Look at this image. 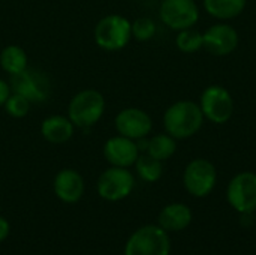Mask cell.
<instances>
[{
  "mask_svg": "<svg viewBox=\"0 0 256 255\" xmlns=\"http://www.w3.org/2000/svg\"><path fill=\"white\" fill-rule=\"evenodd\" d=\"M204 114L200 104L189 99H182L171 104L162 117L164 129L176 140H188L195 137L204 126Z\"/></svg>",
  "mask_w": 256,
  "mask_h": 255,
  "instance_id": "1",
  "label": "cell"
},
{
  "mask_svg": "<svg viewBox=\"0 0 256 255\" xmlns=\"http://www.w3.org/2000/svg\"><path fill=\"white\" fill-rule=\"evenodd\" d=\"M106 108L105 96L96 89H82L68 104V117L75 128L88 129L99 123Z\"/></svg>",
  "mask_w": 256,
  "mask_h": 255,
  "instance_id": "2",
  "label": "cell"
},
{
  "mask_svg": "<svg viewBox=\"0 0 256 255\" xmlns=\"http://www.w3.org/2000/svg\"><path fill=\"white\" fill-rule=\"evenodd\" d=\"M93 38L100 50L120 51L132 39V21L120 14H108L96 23Z\"/></svg>",
  "mask_w": 256,
  "mask_h": 255,
  "instance_id": "3",
  "label": "cell"
},
{
  "mask_svg": "<svg viewBox=\"0 0 256 255\" xmlns=\"http://www.w3.org/2000/svg\"><path fill=\"white\" fill-rule=\"evenodd\" d=\"M171 239L159 225H144L134 231L126 245L124 255H170Z\"/></svg>",
  "mask_w": 256,
  "mask_h": 255,
  "instance_id": "4",
  "label": "cell"
},
{
  "mask_svg": "<svg viewBox=\"0 0 256 255\" xmlns=\"http://www.w3.org/2000/svg\"><path fill=\"white\" fill-rule=\"evenodd\" d=\"M198 104L204 119L213 125H225L234 116V98L230 90L220 84L207 86L202 90Z\"/></svg>",
  "mask_w": 256,
  "mask_h": 255,
  "instance_id": "5",
  "label": "cell"
},
{
  "mask_svg": "<svg viewBox=\"0 0 256 255\" xmlns=\"http://www.w3.org/2000/svg\"><path fill=\"white\" fill-rule=\"evenodd\" d=\"M218 183V170L214 164L206 158L192 159L183 171V186L188 194L195 198L210 195Z\"/></svg>",
  "mask_w": 256,
  "mask_h": 255,
  "instance_id": "6",
  "label": "cell"
},
{
  "mask_svg": "<svg viewBox=\"0 0 256 255\" xmlns=\"http://www.w3.org/2000/svg\"><path fill=\"white\" fill-rule=\"evenodd\" d=\"M135 188V176L129 168L112 167L100 173L96 182V191L105 201H122L132 194Z\"/></svg>",
  "mask_w": 256,
  "mask_h": 255,
  "instance_id": "7",
  "label": "cell"
},
{
  "mask_svg": "<svg viewBox=\"0 0 256 255\" xmlns=\"http://www.w3.org/2000/svg\"><path fill=\"white\" fill-rule=\"evenodd\" d=\"M9 86L14 93L28 99L32 104H42L51 95V84L45 72L38 68H26L20 74L9 77Z\"/></svg>",
  "mask_w": 256,
  "mask_h": 255,
  "instance_id": "8",
  "label": "cell"
},
{
  "mask_svg": "<svg viewBox=\"0 0 256 255\" xmlns=\"http://www.w3.org/2000/svg\"><path fill=\"white\" fill-rule=\"evenodd\" d=\"M226 201L240 215L256 212V173H237L226 186Z\"/></svg>",
  "mask_w": 256,
  "mask_h": 255,
  "instance_id": "9",
  "label": "cell"
},
{
  "mask_svg": "<svg viewBox=\"0 0 256 255\" xmlns=\"http://www.w3.org/2000/svg\"><path fill=\"white\" fill-rule=\"evenodd\" d=\"M159 18L168 29L180 32L195 27L200 20V8L195 0H162Z\"/></svg>",
  "mask_w": 256,
  "mask_h": 255,
  "instance_id": "10",
  "label": "cell"
},
{
  "mask_svg": "<svg viewBox=\"0 0 256 255\" xmlns=\"http://www.w3.org/2000/svg\"><path fill=\"white\" fill-rule=\"evenodd\" d=\"M114 128L117 134L130 140L146 138L152 134L153 119L152 116L138 107H128L120 110L114 117Z\"/></svg>",
  "mask_w": 256,
  "mask_h": 255,
  "instance_id": "11",
  "label": "cell"
},
{
  "mask_svg": "<svg viewBox=\"0 0 256 255\" xmlns=\"http://www.w3.org/2000/svg\"><path fill=\"white\" fill-rule=\"evenodd\" d=\"M202 38L204 50L218 57L232 54L240 44V35L237 29L226 21H220L210 26L206 32H202Z\"/></svg>",
  "mask_w": 256,
  "mask_h": 255,
  "instance_id": "12",
  "label": "cell"
},
{
  "mask_svg": "<svg viewBox=\"0 0 256 255\" xmlns=\"http://www.w3.org/2000/svg\"><path fill=\"white\" fill-rule=\"evenodd\" d=\"M102 155L105 161L112 167L130 168L140 156V150L135 140L123 137L120 134L110 137L102 147Z\"/></svg>",
  "mask_w": 256,
  "mask_h": 255,
  "instance_id": "13",
  "label": "cell"
},
{
  "mask_svg": "<svg viewBox=\"0 0 256 255\" xmlns=\"http://www.w3.org/2000/svg\"><path fill=\"white\" fill-rule=\"evenodd\" d=\"M52 191L62 203L75 204L86 192L84 177L74 168H63L54 176Z\"/></svg>",
  "mask_w": 256,
  "mask_h": 255,
  "instance_id": "14",
  "label": "cell"
},
{
  "mask_svg": "<svg viewBox=\"0 0 256 255\" xmlns=\"http://www.w3.org/2000/svg\"><path fill=\"white\" fill-rule=\"evenodd\" d=\"M194 215L192 209L184 203H170L166 204L158 216V225L166 233H177L186 230L192 224Z\"/></svg>",
  "mask_w": 256,
  "mask_h": 255,
  "instance_id": "15",
  "label": "cell"
},
{
  "mask_svg": "<svg viewBox=\"0 0 256 255\" xmlns=\"http://www.w3.org/2000/svg\"><path fill=\"white\" fill-rule=\"evenodd\" d=\"M75 134V125L68 116L52 114L42 120L40 135L50 144H64Z\"/></svg>",
  "mask_w": 256,
  "mask_h": 255,
  "instance_id": "16",
  "label": "cell"
},
{
  "mask_svg": "<svg viewBox=\"0 0 256 255\" xmlns=\"http://www.w3.org/2000/svg\"><path fill=\"white\" fill-rule=\"evenodd\" d=\"M246 5L248 0H202L204 11L219 21H230L240 17Z\"/></svg>",
  "mask_w": 256,
  "mask_h": 255,
  "instance_id": "17",
  "label": "cell"
},
{
  "mask_svg": "<svg viewBox=\"0 0 256 255\" xmlns=\"http://www.w3.org/2000/svg\"><path fill=\"white\" fill-rule=\"evenodd\" d=\"M0 68L10 77L28 68V56L21 45L9 44L0 51Z\"/></svg>",
  "mask_w": 256,
  "mask_h": 255,
  "instance_id": "18",
  "label": "cell"
},
{
  "mask_svg": "<svg viewBox=\"0 0 256 255\" xmlns=\"http://www.w3.org/2000/svg\"><path fill=\"white\" fill-rule=\"evenodd\" d=\"M176 152H177V140L172 138L170 134L166 132L156 134L148 138V146L146 153L153 156L154 159L165 162L170 158H172Z\"/></svg>",
  "mask_w": 256,
  "mask_h": 255,
  "instance_id": "19",
  "label": "cell"
},
{
  "mask_svg": "<svg viewBox=\"0 0 256 255\" xmlns=\"http://www.w3.org/2000/svg\"><path fill=\"white\" fill-rule=\"evenodd\" d=\"M134 167H135L138 177L147 183L158 182L164 174V162L154 159L153 156H150L147 153H140Z\"/></svg>",
  "mask_w": 256,
  "mask_h": 255,
  "instance_id": "20",
  "label": "cell"
},
{
  "mask_svg": "<svg viewBox=\"0 0 256 255\" xmlns=\"http://www.w3.org/2000/svg\"><path fill=\"white\" fill-rule=\"evenodd\" d=\"M176 47L184 54H195L204 48L202 33L195 30L194 27L180 30L176 36Z\"/></svg>",
  "mask_w": 256,
  "mask_h": 255,
  "instance_id": "21",
  "label": "cell"
},
{
  "mask_svg": "<svg viewBox=\"0 0 256 255\" xmlns=\"http://www.w3.org/2000/svg\"><path fill=\"white\" fill-rule=\"evenodd\" d=\"M158 26L150 17H140L132 21V39L138 42H147L154 38Z\"/></svg>",
  "mask_w": 256,
  "mask_h": 255,
  "instance_id": "22",
  "label": "cell"
},
{
  "mask_svg": "<svg viewBox=\"0 0 256 255\" xmlns=\"http://www.w3.org/2000/svg\"><path fill=\"white\" fill-rule=\"evenodd\" d=\"M6 114L12 119H22L30 113L32 108V102L28 99H26L24 96L18 95V93H10L8 101L3 105Z\"/></svg>",
  "mask_w": 256,
  "mask_h": 255,
  "instance_id": "23",
  "label": "cell"
},
{
  "mask_svg": "<svg viewBox=\"0 0 256 255\" xmlns=\"http://www.w3.org/2000/svg\"><path fill=\"white\" fill-rule=\"evenodd\" d=\"M10 93H12V90H10L9 81L0 78V108L4 105V102L8 101V98H9Z\"/></svg>",
  "mask_w": 256,
  "mask_h": 255,
  "instance_id": "24",
  "label": "cell"
},
{
  "mask_svg": "<svg viewBox=\"0 0 256 255\" xmlns=\"http://www.w3.org/2000/svg\"><path fill=\"white\" fill-rule=\"evenodd\" d=\"M9 231H10V225H9L8 219L0 216V243L3 240H6V237L9 236Z\"/></svg>",
  "mask_w": 256,
  "mask_h": 255,
  "instance_id": "25",
  "label": "cell"
}]
</instances>
